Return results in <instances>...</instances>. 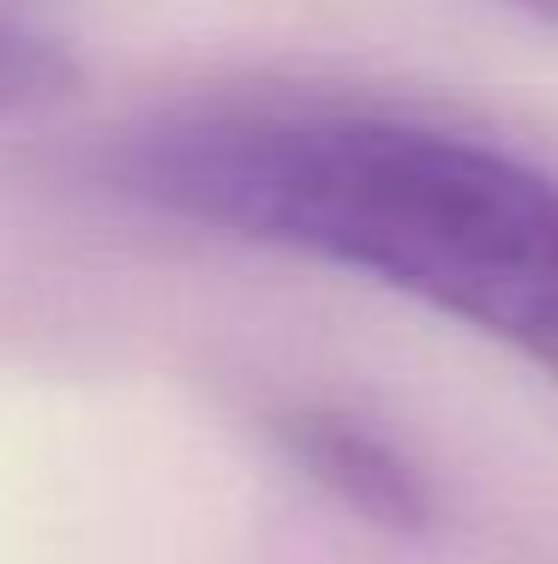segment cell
Masks as SVG:
<instances>
[{"mask_svg": "<svg viewBox=\"0 0 558 564\" xmlns=\"http://www.w3.org/2000/svg\"><path fill=\"white\" fill-rule=\"evenodd\" d=\"M504 7H516V12H528V19H540L558 31V0H504Z\"/></svg>", "mask_w": 558, "mask_h": 564, "instance_id": "4", "label": "cell"}, {"mask_svg": "<svg viewBox=\"0 0 558 564\" xmlns=\"http://www.w3.org/2000/svg\"><path fill=\"white\" fill-rule=\"evenodd\" d=\"M139 205L427 306L558 379V169L396 109H198L114 151Z\"/></svg>", "mask_w": 558, "mask_h": 564, "instance_id": "1", "label": "cell"}, {"mask_svg": "<svg viewBox=\"0 0 558 564\" xmlns=\"http://www.w3.org/2000/svg\"><path fill=\"white\" fill-rule=\"evenodd\" d=\"M73 78L78 66L55 36H36L24 24H0V120L66 97Z\"/></svg>", "mask_w": 558, "mask_h": 564, "instance_id": "3", "label": "cell"}, {"mask_svg": "<svg viewBox=\"0 0 558 564\" xmlns=\"http://www.w3.org/2000/svg\"><path fill=\"white\" fill-rule=\"evenodd\" d=\"M271 438L342 517L379 534H427L438 517L433 480L384 426L361 421L342 402H283Z\"/></svg>", "mask_w": 558, "mask_h": 564, "instance_id": "2", "label": "cell"}]
</instances>
